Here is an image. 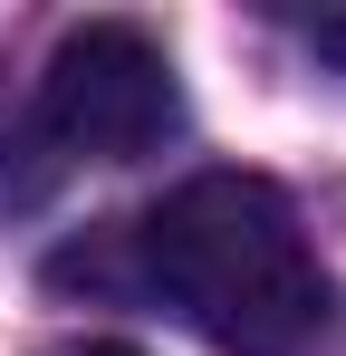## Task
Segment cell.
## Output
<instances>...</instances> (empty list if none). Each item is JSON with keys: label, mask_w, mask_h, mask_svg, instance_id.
Here are the masks:
<instances>
[{"label": "cell", "mask_w": 346, "mask_h": 356, "mask_svg": "<svg viewBox=\"0 0 346 356\" xmlns=\"http://www.w3.org/2000/svg\"><path fill=\"white\" fill-rule=\"evenodd\" d=\"M135 289L192 318L222 356H298L327 327V270L270 174H192L125 222Z\"/></svg>", "instance_id": "1"}, {"label": "cell", "mask_w": 346, "mask_h": 356, "mask_svg": "<svg viewBox=\"0 0 346 356\" xmlns=\"http://www.w3.org/2000/svg\"><path fill=\"white\" fill-rule=\"evenodd\" d=\"M183 125V77L135 19H87L49 49L39 145L58 164H145Z\"/></svg>", "instance_id": "2"}, {"label": "cell", "mask_w": 346, "mask_h": 356, "mask_svg": "<svg viewBox=\"0 0 346 356\" xmlns=\"http://www.w3.org/2000/svg\"><path fill=\"white\" fill-rule=\"evenodd\" d=\"M49 356H145V347H115V337H87V347H49Z\"/></svg>", "instance_id": "3"}, {"label": "cell", "mask_w": 346, "mask_h": 356, "mask_svg": "<svg viewBox=\"0 0 346 356\" xmlns=\"http://www.w3.org/2000/svg\"><path fill=\"white\" fill-rule=\"evenodd\" d=\"M308 39H318V49H337V58H346V19H308Z\"/></svg>", "instance_id": "4"}]
</instances>
